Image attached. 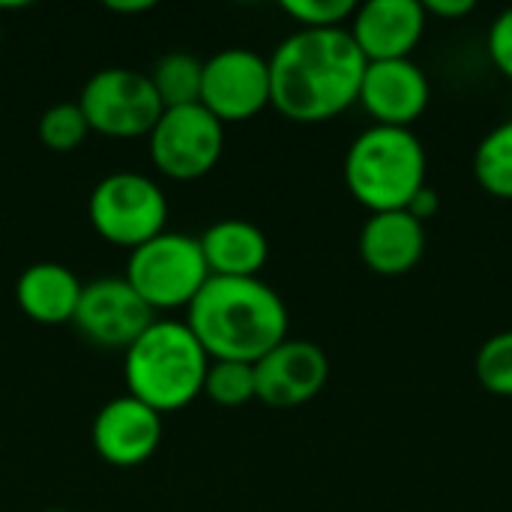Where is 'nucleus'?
I'll list each match as a JSON object with an SVG mask.
<instances>
[{
  "mask_svg": "<svg viewBox=\"0 0 512 512\" xmlns=\"http://www.w3.org/2000/svg\"><path fill=\"white\" fill-rule=\"evenodd\" d=\"M36 135L45 150L72 153L84 144V138L90 135V126H87V117L78 108V102H57L42 111V117L36 123Z\"/></svg>",
  "mask_w": 512,
  "mask_h": 512,
  "instance_id": "412c9836",
  "label": "nucleus"
},
{
  "mask_svg": "<svg viewBox=\"0 0 512 512\" xmlns=\"http://www.w3.org/2000/svg\"><path fill=\"white\" fill-rule=\"evenodd\" d=\"M429 15L420 0H366L354 9L348 33L366 63L408 60L420 48Z\"/></svg>",
  "mask_w": 512,
  "mask_h": 512,
  "instance_id": "4468645a",
  "label": "nucleus"
},
{
  "mask_svg": "<svg viewBox=\"0 0 512 512\" xmlns=\"http://www.w3.org/2000/svg\"><path fill=\"white\" fill-rule=\"evenodd\" d=\"M87 219L105 243L132 252L168 231V195L147 174L114 171L93 186Z\"/></svg>",
  "mask_w": 512,
  "mask_h": 512,
  "instance_id": "423d86ee",
  "label": "nucleus"
},
{
  "mask_svg": "<svg viewBox=\"0 0 512 512\" xmlns=\"http://www.w3.org/2000/svg\"><path fill=\"white\" fill-rule=\"evenodd\" d=\"M42 512H69V510H42Z\"/></svg>",
  "mask_w": 512,
  "mask_h": 512,
  "instance_id": "cd10ccee",
  "label": "nucleus"
},
{
  "mask_svg": "<svg viewBox=\"0 0 512 512\" xmlns=\"http://www.w3.org/2000/svg\"><path fill=\"white\" fill-rule=\"evenodd\" d=\"M201 78H204V60L186 51H171L159 57L150 72V84L162 108H183L201 102Z\"/></svg>",
  "mask_w": 512,
  "mask_h": 512,
  "instance_id": "6ab92c4d",
  "label": "nucleus"
},
{
  "mask_svg": "<svg viewBox=\"0 0 512 512\" xmlns=\"http://www.w3.org/2000/svg\"><path fill=\"white\" fill-rule=\"evenodd\" d=\"M438 210H441V195H438V189L429 186V183H426V186L411 198V204H408V213H411L414 219H420L423 225H426L429 219H435Z\"/></svg>",
  "mask_w": 512,
  "mask_h": 512,
  "instance_id": "a878e982",
  "label": "nucleus"
},
{
  "mask_svg": "<svg viewBox=\"0 0 512 512\" xmlns=\"http://www.w3.org/2000/svg\"><path fill=\"white\" fill-rule=\"evenodd\" d=\"M186 327L195 333L210 360L258 363L288 339L291 315L276 288L264 279H222L207 285L186 309Z\"/></svg>",
  "mask_w": 512,
  "mask_h": 512,
  "instance_id": "f03ea898",
  "label": "nucleus"
},
{
  "mask_svg": "<svg viewBox=\"0 0 512 512\" xmlns=\"http://www.w3.org/2000/svg\"><path fill=\"white\" fill-rule=\"evenodd\" d=\"M210 357L186 321L156 318L126 351V393L156 414H177L204 393Z\"/></svg>",
  "mask_w": 512,
  "mask_h": 512,
  "instance_id": "7ed1b4c3",
  "label": "nucleus"
},
{
  "mask_svg": "<svg viewBox=\"0 0 512 512\" xmlns=\"http://www.w3.org/2000/svg\"><path fill=\"white\" fill-rule=\"evenodd\" d=\"M471 168L477 186L486 195L512 201V117L501 120L480 138Z\"/></svg>",
  "mask_w": 512,
  "mask_h": 512,
  "instance_id": "a211bd4d",
  "label": "nucleus"
},
{
  "mask_svg": "<svg viewBox=\"0 0 512 512\" xmlns=\"http://www.w3.org/2000/svg\"><path fill=\"white\" fill-rule=\"evenodd\" d=\"M150 6H153V3H144V0H138V3H108V9H111V12H120V15H123V12H147Z\"/></svg>",
  "mask_w": 512,
  "mask_h": 512,
  "instance_id": "bb28decb",
  "label": "nucleus"
},
{
  "mask_svg": "<svg viewBox=\"0 0 512 512\" xmlns=\"http://www.w3.org/2000/svg\"><path fill=\"white\" fill-rule=\"evenodd\" d=\"M150 162L168 180L189 183L207 177L225 150V126L201 105L165 108L147 135Z\"/></svg>",
  "mask_w": 512,
  "mask_h": 512,
  "instance_id": "6e6552de",
  "label": "nucleus"
},
{
  "mask_svg": "<svg viewBox=\"0 0 512 512\" xmlns=\"http://www.w3.org/2000/svg\"><path fill=\"white\" fill-rule=\"evenodd\" d=\"M360 261L387 279L405 276L420 267L426 255V225L408 210L369 213L360 228Z\"/></svg>",
  "mask_w": 512,
  "mask_h": 512,
  "instance_id": "2eb2a0df",
  "label": "nucleus"
},
{
  "mask_svg": "<svg viewBox=\"0 0 512 512\" xmlns=\"http://www.w3.org/2000/svg\"><path fill=\"white\" fill-rule=\"evenodd\" d=\"M90 132L105 138H147L162 117V102L147 72L108 66L87 78L78 96Z\"/></svg>",
  "mask_w": 512,
  "mask_h": 512,
  "instance_id": "0eeeda50",
  "label": "nucleus"
},
{
  "mask_svg": "<svg viewBox=\"0 0 512 512\" xmlns=\"http://www.w3.org/2000/svg\"><path fill=\"white\" fill-rule=\"evenodd\" d=\"M84 282L60 261H36L15 279V303L33 324H72Z\"/></svg>",
  "mask_w": 512,
  "mask_h": 512,
  "instance_id": "dca6fc26",
  "label": "nucleus"
},
{
  "mask_svg": "<svg viewBox=\"0 0 512 512\" xmlns=\"http://www.w3.org/2000/svg\"><path fill=\"white\" fill-rule=\"evenodd\" d=\"M96 456L111 468H138L150 462L162 444V414L123 393L108 399L90 426Z\"/></svg>",
  "mask_w": 512,
  "mask_h": 512,
  "instance_id": "ddd939ff",
  "label": "nucleus"
},
{
  "mask_svg": "<svg viewBox=\"0 0 512 512\" xmlns=\"http://www.w3.org/2000/svg\"><path fill=\"white\" fill-rule=\"evenodd\" d=\"M330 381V360L309 339H285L255 363V399L276 411L303 408Z\"/></svg>",
  "mask_w": 512,
  "mask_h": 512,
  "instance_id": "9d476101",
  "label": "nucleus"
},
{
  "mask_svg": "<svg viewBox=\"0 0 512 512\" xmlns=\"http://www.w3.org/2000/svg\"><path fill=\"white\" fill-rule=\"evenodd\" d=\"M423 9H426L429 18L459 21V18H468V15L477 9V3H474V0H426Z\"/></svg>",
  "mask_w": 512,
  "mask_h": 512,
  "instance_id": "393cba45",
  "label": "nucleus"
},
{
  "mask_svg": "<svg viewBox=\"0 0 512 512\" xmlns=\"http://www.w3.org/2000/svg\"><path fill=\"white\" fill-rule=\"evenodd\" d=\"M123 279L156 315L189 309V303L207 285L210 270L201 255L198 237L162 231L159 237L129 252Z\"/></svg>",
  "mask_w": 512,
  "mask_h": 512,
  "instance_id": "39448f33",
  "label": "nucleus"
},
{
  "mask_svg": "<svg viewBox=\"0 0 512 512\" xmlns=\"http://www.w3.org/2000/svg\"><path fill=\"white\" fill-rule=\"evenodd\" d=\"M486 51H489V60L492 66L512 81V6L501 9L492 24H489V33H486Z\"/></svg>",
  "mask_w": 512,
  "mask_h": 512,
  "instance_id": "b1692460",
  "label": "nucleus"
},
{
  "mask_svg": "<svg viewBox=\"0 0 512 512\" xmlns=\"http://www.w3.org/2000/svg\"><path fill=\"white\" fill-rule=\"evenodd\" d=\"M219 408H243L255 402V366L234 360H210L204 393Z\"/></svg>",
  "mask_w": 512,
  "mask_h": 512,
  "instance_id": "aec40b11",
  "label": "nucleus"
},
{
  "mask_svg": "<svg viewBox=\"0 0 512 512\" xmlns=\"http://www.w3.org/2000/svg\"><path fill=\"white\" fill-rule=\"evenodd\" d=\"M354 9V0H282V12L297 24V30L348 27Z\"/></svg>",
  "mask_w": 512,
  "mask_h": 512,
  "instance_id": "5701e85b",
  "label": "nucleus"
},
{
  "mask_svg": "<svg viewBox=\"0 0 512 512\" xmlns=\"http://www.w3.org/2000/svg\"><path fill=\"white\" fill-rule=\"evenodd\" d=\"M153 321L156 315L123 276H102L84 285L72 324L87 342L126 351Z\"/></svg>",
  "mask_w": 512,
  "mask_h": 512,
  "instance_id": "9b49d317",
  "label": "nucleus"
},
{
  "mask_svg": "<svg viewBox=\"0 0 512 512\" xmlns=\"http://www.w3.org/2000/svg\"><path fill=\"white\" fill-rule=\"evenodd\" d=\"M201 105L222 123H246L270 108V63L252 48H222L204 60Z\"/></svg>",
  "mask_w": 512,
  "mask_h": 512,
  "instance_id": "1a4fd4ad",
  "label": "nucleus"
},
{
  "mask_svg": "<svg viewBox=\"0 0 512 512\" xmlns=\"http://www.w3.org/2000/svg\"><path fill=\"white\" fill-rule=\"evenodd\" d=\"M342 177L351 198L369 213L408 210L429 183V156L414 129L372 123L348 144Z\"/></svg>",
  "mask_w": 512,
  "mask_h": 512,
  "instance_id": "20e7f679",
  "label": "nucleus"
},
{
  "mask_svg": "<svg viewBox=\"0 0 512 512\" xmlns=\"http://www.w3.org/2000/svg\"><path fill=\"white\" fill-rule=\"evenodd\" d=\"M270 63V108L291 123H327L357 105L366 57L345 27L294 30Z\"/></svg>",
  "mask_w": 512,
  "mask_h": 512,
  "instance_id": "f257e3e1",
  "label": "nucleus"
},
{
  "mask_svg": "<svg viewBox=\"0 0 512 512\" xmlns=\"http://www.w3.org/2000/svg\"><path fill=\"white\" fill-rule=\"evenodd\" d=\"M429 102L432 81L414 57L366 63L357 105H363L375 126L414 129V123L426 114Z\"/></svg>",
  "mask_w": 512,
  "mask_h": 512,
  "instance_id": "f8f14e48",
  "label": "nucleus"
},
{
  "mask_svg": "<svg viewBox=\"0 0 512 512\" xmlns=\"http://www.w3.org/2000/svg\"><path fill=\"white\" fill-rule=\"evenodd\" d=\"M477 381L486 393L512 399V330L495 333L483 342L474 363Z\"/></svg>",
  "mask_w": 512,
  "mask_h": 512,
  "instance_id": "4be33fe9",
  "label": "nucleus"
},
{
  "mask_svg": "<svg viewBox=\"0 0 512 512\" xmlns=\"http://www.w3.org/2000/svg\"><path fill=\"white\" fill-rule=\"evenodd\" d=\"M198 243L210 276L222 279H261L270 258L267 234L246 219H219L198 237Z\"/></svg>",
  "mask_w": 512,
  "mask_h": 512,
  "instance_id": "f3484780",
  "label": "nucleus"
}]
</instances>
